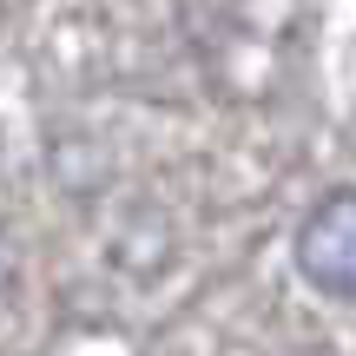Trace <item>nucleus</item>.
Here are the masks:
<instances>
[{"instance_id":"f257e3e1","label":"nucleus","mask_w":356,"mask_h":356,"mask_svg":"<svg viewBox=\"0 0 356 356\" xmlns=\"http://www.w3.org/2000/svg\"><path fill=\"white\" fill-rule=\"evenodd\" d=\"M297 277L330 304H356V191H330L297 225Z\"/></svg>"}]
</instances>
